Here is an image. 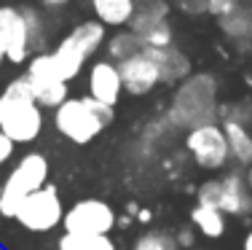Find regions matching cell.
I'll list each match as a JSON object with an SVG mask.
<instances>
[{
  "instance_id": "f546056e",
  "label": "cell",
  "mask_w": 252,
  "mask_h": 250,
  "mask_svg": "<svg viewBox=\"0 0 252 250\" xmlns=\"http://www.w3.org/2000/svg\"><path fill=\"white\" fill-rule=\"evenodd\" d=\"M244 180H247V186H250V191H252V164L244 167Z\"/></svg>"
},
{
  "instance_id": "7402d4cb",
  "label": "cell",
  "mask_w": 252,
  "mask_h": 250,
  "mask_svg": "<svg viewBox=\"0 0 252 250\" xmlns=\"http://www.w3.org/2000/svg\"><path fill=\"white\" fill-rule=\"evenodd\" d=\"M22 16H25L27 25V35H30V46H32V54L46 51L49 46V22H46L43 11L35 8V5H19Z\"/></svg>"
},
{
  "instance_id": "e0dca14e",
  "label": "cell",
  "mask_w": 252,
  "mask_h": 250,
  "mask_svg": "<svg viewBox=\"0 0 252 250\" xmlns=\"http://www.w3.org/2000/svg\"><path fill=\"white\" fill-rule=\"evenodd\" d=\"M94 11V19L105 27H129L131 14H134V0H89Z\"/></svg>"
},
{
  "instance_id": "9c48e42d",
  "label": "cell",
  "mask_w": 252,
  "mask_h": 250,
  "mask_svg": "<svg viewBox=\"0 0 252 250\" xmlns=\"http://www.w3.org/2000/svg\"><path fill=\"white\" fill-rule=\"evenodd\" d=\"M185 151L190 153L201 170H223L231 162V151H228V140L223 132V124H201L185 132Z\"/></svg>"
},
{
  "instance_id": "3957f363",
  "label": "cell",
  "mask_w": 252,
  "mask_h": 250,
  "mask_svg": "<svg viewBox=\"0 0 252 250\" xmlns=\"http://www.w3.org/2000/svg\"><path fill=\"white\" fill-rule=\"evenodd\" d=\"M116 118V108L94 97H67L54 108V129L75 145H89Z\"/></svg>"
},
{
  "instance_id": "f1b7e54d",
  "label": "cell",
  "mask_w": 252,
  "mask_h": 250,
  "mask_svg": "<svg viewBox=\"0 0 252 250\" xmlns=\"http://www.w3.org/2000/svg\"><path fill=\"white\" fill-rule=\"evenodd\" d=\"M70 0H40V8H64Z\"/></svg>"
},
{
  "instance_id": "2e32d148",
  "label": "cell",
  "mask_w": 252,
  "mask_h": 250,
  "mask_svg": "<svg viewBox=\"0 0 252 250\" xmlns=\"http://www.w3.org/2000/svg\"><path fill=\"white\" fill-rule=\"evenodd\" d=\"M64 38L75 46L86 59H92L99 49H105V40H107V27L97 19H86L81 25H75Z\"/></svg>"
},
{
  "instance_id": "277c9868",
  "label": "cell",
  "mask_w": 252,
  "mask_h": 250,
  "mask_svg": "<svg viewBox=\"0 0 252 250\" xmlns=\"http://www.w3.org/2000/svg\"><path fill=\"white\" fill-rule=\"evenodd\" d=\"M49 159L40 151H30L19 159L11 172L5 175L3 186H0V215L3 218H14L19 205L27 199L32 191H38L40 186L49 183Z\"/></svg>"
},
{
  "instance_id": "83f0119b",
  "label": "cell",
  "mask_w": 252,
  "mask_h": 250,
  "mask_svg": "<svg viewBox=\"0 0 252 250\" xmlns=\"http://www.w3.org/2000/svg\"><path fill=\"white\" fill-rule=\"evenodd\" d=\"M175 237H177V245H180V250L193 245V231H190V229H183V231H180V234H175Z\"/></svg>"
},
{
  "instance_id": "8fae6325",
  "label": "cell",
  "mask_w": 252,
  "mask_h": 250,
  "mask_svg": "<svg viewBox=\"0 0 252 250\" xmlns=\"http://www.w3.org/2000/svg\"><path fill=\"white\" fill-rule=\"evenodd\" d=\"M0 46L11 65H25L32 57L25 16L16 5H0Z\"/></svg>"
},
{
  "instance_id": "9a60e30c",
  "label": "cell",
  "mask_w": 252,
  "mask_h": 250,
  "mask_svg": "<svg viewBox=\"0 0 252 250\" xmlns=\"http://www.w3.org/2000/svg\"><path fill=\"white\" fill-rule=\"evenodd\" d=\"M218 27L228 40L236 43V49L242 54H252V5L247 3L236 5L231 14L220 16Z\"/></svg>"
},
{
  "instance_id": "7c38bea8",
  "label": "cell",
  "mask_w": 252,
  "mask_h": 250,
  "mask_svg": "<svg viewBox=\"0 0 252 250\" xmlns=\"http://www.w3.org/2000/svg\"><path fill=\"white\" fill-rule=\"evenodd\" d=\"M121 70V81H124V92L131 94V97H148L156 86L161 83V75H158V65L153 62V57L145 51L140 54L124 59L118 65Z\"/></svg>"
},
{
  "instance_id": "d6986e66",
  "label": "cell",
  "mask_w": 252,
  "mask_h": 250,
  "mask_svg": "<svg viewBox=\"0 0 252 250\" xmlns=\"http://www.w3.org/2000/svg\"><path fill=\"white\" fill-rule=\"evenodd\" d=\"M223 132L228 140L231 159L242 167L252 164V129L242 121H223Z\"/></svg>"
},
{
  "instance_id": "44dd1931",
  "label": "cell",
  "mask_w": 252,
  "mask_h": 250,
  "mask_svg": "<svg viewBox=\"0 0 252 250\" xmlns=\"http://www.w3.org/2000/svg\"><path fill=\"white\" fill-rule=\"evenodd\" d=\"M51 59H54V65H57L59 75H62V78L67 81V83L73 81V78H78V75H81V70H83V65L89 62V59L83 57L67 38H62L57 46H54Z\"/></svg>"
},
{
  "instance_id": "52a82bcc",
  "label": "cell",
  "mask_w": 252,
  "mask_h": 250,
  "mask_svg": "<svg viewBox=\"0 0 252 250\" xmlns=\"http://www.w3.org/2000/svg\"><path fill=\"white\" fill-rule=\"evenodd\" d=\"M27 81L35 94V103L43 110H54L70 97L67 81L59 75L57 65L51 59V51H38L27 59Z\"/></svg>"
},
{
  "instance_id": "5bb4252c",
  "label": "cell",
  "mask_w": 252,
  "mask_h": 250,
  "mask_svg": "<svg viewBox=\"0 0 252 250\" xmlns=\"http://www.w3.org/2000/svg\"><path fill=\"white\" fill-rule=\"evenodd\" d=\"M148 54L153 57L156 65H158V75H161V83H164V86H177L180 81H185L190 73H193L190 57L175 43L148 49Z\"/></svg>"
},
{
  "instance_id": "836d02e7",
  "label": "cell",
  "mask_w": 252,
  "mask_h": 250,
  "mask_svg": "<svg viewBox=\"0 0 252 250\" xmlns=\"http://www.w3.org/2000/svg\"><path fill=\"white\" fill-rule=\"evenodd\" d=\"M57 250H59V248H57Z\"/></svg>"
},
{
  "instance_id": "7a4b0ae2",
  "label": "cell",
  "mask_w": 252,
  "mask_h": 250,
  "mask_svg": "<svg viewBox=\"0 0 252 250\" xmlns=\"http://www.w3.org/2000/svg\"><path fill=\"white\" fill-rule=\"evenodd\" d=\"M0 132L16 145L35 143L43 132V108L35 103L27 75H16L0 92Z\"/></svg>"
},
{
  "instance_id": "30bf717a",
  "label": "cell",
  "mask_w": 252,
  "mask_h": 250,
  "mask_svg": "<svg viewBox=\"0 0 252 250\" xmlns=\"http://www.w3.org/2000/svg\"><path fill=\"white\" fill-rule=\"evenodd\" d=\"M62 229L67 234H110L116 229V210L102 199H78L64 210Z\"/></svg>"
},
{
  "instance_id": "4316f807",
  "label": "cell",
  "mask_w": 252,
  "mask_h": 250,
  "mask_svg": "<svg viewBox=\"0 0 252 250\" xmlns=\"http://www.w3.org/2000/svg\"><path fill=\"white\" fill-rule=\"evenodd\" d=\"M14 148H16V143L11 140V138H5V135L0 132V167L8 164V159L14 156Z\"/></svg>"
},
{
  "instance_id": "d6a6232c",
  "label": "cell",
  "mask_w": 252,
  "mask_h": 250,
  "mask_svg": "<svg viewBox=\"0 0 252 250\" xmlns=\"http://www.w3.org/2000/svg\"><path fill=\"white\" fill-rule=\"evenodd\" d=\"M250 129H252V127H250Z\"/></svg>"
},
{
  "instance_id": "ac0fdd59",
  "label": "cell",
  "mask_w": 252,
  "mask_h": 250,
  "mask_svg": "<svg viewBox=\"0 0 252 250\" xmlns=\"http://www.w3.org/2000/svg\"><path fill=\"white\" fill-rule=\"evenodd\" d=\"M145 49H148L145 40H142L134 30H129V27H126V30L121 27L118 33L107 35V40H105V54H107L110 62H116V65H121L124 59L140 54V51H145Z\"/></svg>"
},
{
  "instance_id": "4fadbf2b",
  "label": "cell",
  "mask_w": 252,
  "mask_h": 250,
  "mask_svg": "<svg viewBox=\"0 0 252 250\" xmlns=\"http://www.w3.org/2000/svg\"><path fill=\"white\" fill-rule=\"evenodd\" d=\"M124 94V81H121V70L116 62L110 59H97V62L89 68V97L99 100L105 105L116 108L118 100Z\"/></svg>"
},
{
  "instance_id": "6da1fadb",
  "label": "cell",
  "mask_w": 252,
  "mask_h": 250,
  "mask_svg": "<svg viewBox=\"0 0 252 250\" xmlns=\"http://www.w3.org/2000/svg\"><path fill=\"white\" fill-rule=\"evenodd\" d=\"M218 92L220 83L212 73H190L185 81H180L172 94L166 118L175 129H193L201 124L218 121Z\"/></svg>"
},
{
  "instance_id": "cb8c5ba5",
  "label": "cell",
  "mask_w": 252,
  "mask_h": 250,
  "mask_svg": "<svg viewBox=\"0 0 252 250\" xmlns=\"http://www.w3.org/2000/svg\"><path fill=\"white\" fill-rule=\"evenodd\" d=\"M131 250H180L177 237L169 231H142Z\"/></svg>"
},
{
  "instance_id": "d4e9b609",
  "label": "cell",
  "mask_w": 252,
  "mask_h": 250,
  "mask_svg": "<svg viewBox=\"0 0 252 250\" xmlns=\"http://www.w3.org/2000/svg\"><path fill=\"white\" fill-rule=\"evenodd\" d=\"M169 3L177 5V8L188 16H201V14H207V8H209V0H169Z\"/></svg>"
},
{
  "instance_id": "603a6c76",
  "label": "cell",
  "mask_w": 252,
  "mask_h": 250,
  "mask_svg": "<svg viewBox=\"0 0 252 250\" xmlns=\"http://www.w3.org/2000/svg\"><path fill=\"white\" fill-rule=\"evenodd\" d=\"M59 250H116L110 234H67L64 231L57 242Z\"/></svg>"
},
{
  "instance_id": "4dcf8cb0",
  "label": "cell",
  "mask_w": 252,
  "mask_h": 250,
  "mask_svg": "<svg viewBox=\"0 0 252 250\" xmlns=\"http://www.w3.org/2000/svg\"><path fill=\"white\" fill-rule=\"evenodd\" d=\"M244 250H252V229L247 231V237H244Z\"/></svg>"
},
{
  "instance_id": "484cf974",
  "label": "cell",
  "mask_w": 252,
  "mask_h": 250,
  "mask_svg": "<svg viewBox=\"0 0 252 250\" xmlns=\"http://www.w3.org/2000/svg\"><path fill=\"white\" fill-rule=\"evenodd\" d=\"M244 0H209V8H207V14H212L215 19H220V16H225V14H231L236 5H242Z\"/></svg>"
},
{
  "instance_id": "ffe728a7",
  "label": "cell",
  "mask_w": 252,
  "mask_h": 250,
  "mask_svg": "<svg viewBox=\"0 0 252 250\" xmlns=\"http://www.w3.org/2000/svg\"><path fill=\"white\" fill-rule=\"evenodd\" d=\"M225 213L218 210V207H209V205H199L196 202V207L190 210V223H193V229L204 234L207 240H220V237L225 234Z\"/></svg>"
},
{
  "instance_id": "ba28073f",
  "label": "cell",
  "mask_w": 252,
  "mask_h": 250,
  "mask_svg": "<svg viewBox=\"0 0 252 250\" xmlns=\"http://www.w3.org/2000/svg\"><path fill=\"white\" fill-rule=\"evenodd\" d=\"M172 3L169 0H134L129 30H134L148 49L175 43V27L169 22Z\"/></svg>"
},
{
  "instance_id": "8992f818",
  "label": "cell",
  "mask_w": 252,
  "mask_h": 250,
  "mask_svg": "<svg viewBox=\"0 0 252 250\" xmlns=\"http://www.w3.org/2000/svg\"><path fill=\"white\" fill-rule=\"evenodd\" d=\"M64 218V207H62V196H59V188L46 183L38 191H32L25 202L19 205L14 221L27 231H35V234H46V231L57 229Z\"/></svg>"
},
{
  "instance_id": "5b68a950",
  "label": "cell",
  "mask_w": 252,
  "mask_h": 250,
  "mask_svg": "<svg viewBox=\"0 0 252 250\" xmlns=\"http://www.w3.org/2000/svg\"><path fill=\"white\" fill-rule=\"evenodd\" d=\"M199 205H209L223 210L225 215L247 218L252 215V191L244 180V172H225L223 178L204 180L196 191Z\"/></svg>"
},
{
  "instance_id": "1f68e13d",
  "label": "cell",
  "mask_w": 252,
  "mask_h": 250,
  "mask_svg": "<svg viewBox=\"0 0 252 250\" xmlns=\"http://www.w3.org/2000/svg\"><path fill=\"white\" fill-rule=\"evenodd\" d=\"M3 59H5V54H3V46H0V68H3Z\"/></svg>"
}]
</instances>
